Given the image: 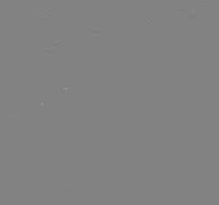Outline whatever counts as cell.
Returning <instances> with one entry per match:
<instances>
[{
    "mask_svg": "<svg viewBox=\"0 0 219 205\" xmlns=\"http://www.w3.org/2000/svg\"><path fill=\"white\" fill-rule=\"evenodd\" d=\"M105 27H99V28H97V27H91L90 29V34L91 35H101V33H103V31H105Z\"/></svg>",
    "mask_w": 219,
    "mask_h": 205,
    "instance_id": "obj_1",
    "label": "cell"
}]
</instances>
